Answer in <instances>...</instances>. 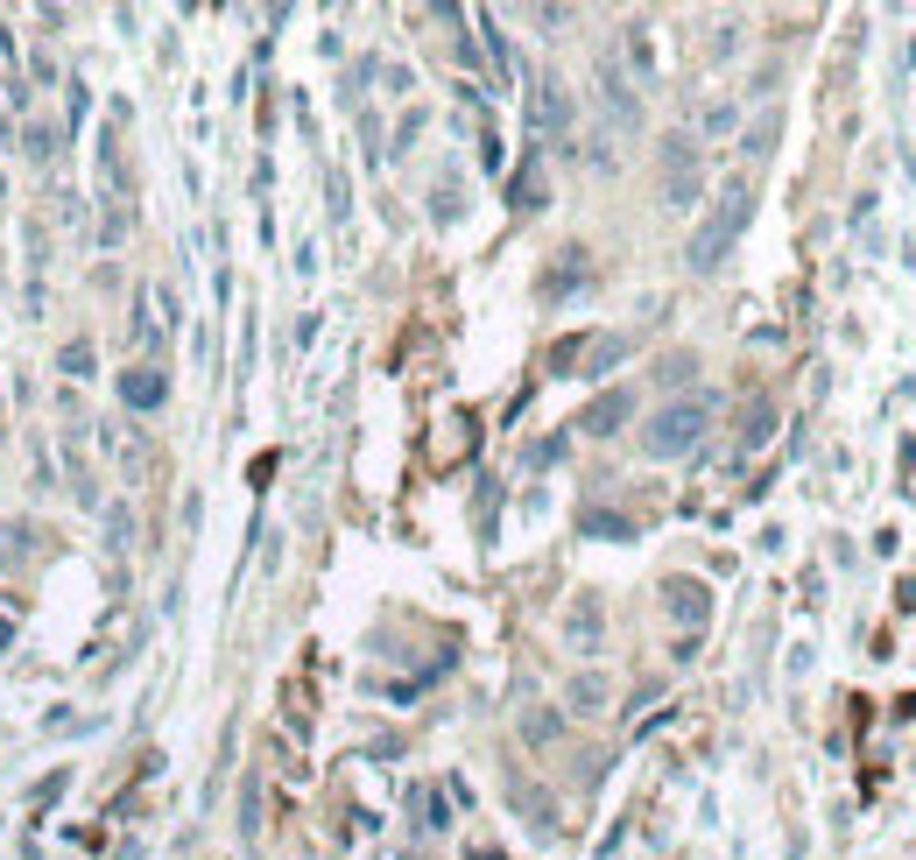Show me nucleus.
I'll use <instances>...</instances> for the list:
<instances>
[{
    "label": "nucleus",
    "instance_id": "f257e3e1",
    "mask_svg": "<svg viewBox=\"0 0 916 860\" xmlns=\"http://www.w3.org/2000/svg\"><path fill=\"white\" fill-rule=\"evenodd\" d=\"M747 219H755V184H747V176H733V184H726V191H719V198H712V212L698 219V233H691L684 261H691V269H698V275H712L719 261L733 255V241H741V233H747Z\"/></svg>",
    "mask_w": 916,
    "mask_h": 860
},
{
    "label": "nucleus",
    "instance_id": "f03ea898",
    "mask_svg": "<svg viewBox=\"0 0 916 860\" xmlns=\"http://www.w3.org/2000/svg\"><path fill=\"white\" fill-rule=\"evenodd\" d=\"M712 417H719L712 395H677V403H663L649 423H642V452L649 458H684L691 444L712 430Z\"/></svg>",
    "mask_w": 916,
    "mask_h": 860
},
{
    "label": "nucleus",
    "instance_id": "7ed1b4c3",
    "mask_svg": "<svg viewBox=\"0 0 916 860\" xmlns=\"http://www.w3.org/2000/svg\"><path fill=\"white\" fill-rule=\"evenodd\" d=\"M698 191H705L698 142H691V135H670V142H663V205H670V212H684V205H698Z\"/></svg>",
    "mask_w": 916,
    "mask_h": 860
},
{
    "label": "nucleus",
    "instance_id": "20e7f679",
    "mask_svg": "<svg viewBox=\"0 0 916 860\" xmlns=\"http://www.w3.org/2000/svg\"><path fill=\"white\" fill-rule=\"evenodd\" d=\"M529 121H536V135H572V93H564V78H536L529 85Z\"/></svg>",
    "mask_w": 916,
    "mask_h": 860
},
{
    "label": "nucleus",
    "instance_id": "39448f33",
    "mask_svg": "<svg viewBox=\"0 0 916 860\" xmlns=\"http://www.w3.org/2000/svg\"><path fill=\"white\" fill-rule=\"evenodd\" d=\"M663 614L677 621L684 635H698L705 621H712V592H705V578H670V586H663Z\"/></svg>",
    "mask_w": 916,
    "mask_h": 860
},
{
    "label": "nucleus",
    "instance_id": "423d86ee",
    "mask_svg": "<svg viewBox=\"0 0 916 860\" xmlns=\"http://www.w3.org/2000/svg\"><path fill=\"white\" fill-rule=\"evenodd\" d=\"M599 107H607V121L621 127V135H642V99L613 64H599Z\"/></svg>",
    "mask_w": 916,
    "mask_h": 860
},
{
    "label": "nucleus",
    "instance_id": "0eeeda50",
    "mask_svg": "<svg viewBox=\"0 0 916 860\" xmlns=\"http://www.w3.org/2000/svg\"><path fill=\"white\" fill-rule=\"evenodd\" d=\"M627 409H635V389H607L593 409L578 417V430H593V438H613V430L627 423Z\"/></svg>",
    "mask_w": 916,
    "mask_h": 860
},
{
    "label": "nucleus",
    "instance_id": "6e6552de",
    "mask_svg": "<svg viewBox=\"0 0 916 860\" xmlns=\"http://www.w3.org/2000/svg\"><path fill=\"white\" fill-rule=\"evenodd\" d=\"M599 628H607L599 600H593V592H578V600H572V614H564V642H572V649H599Z\"/></svg>",
    "mask_w": 916,
    "mask_h": 860
},
{
    "label": "nucleus",
    "instance_id": "1a4fd4ad",
    "mask_svg": "<svg viewBox=\"0 0 916 860\" xmlns=\"http://www.w3.org/2000/svg\"><path fill=\"white\" fill-rule=\"evenodd\" d=\"M162 395H170L162 367H127V374H120V403H127V409H156Z\"/></svg>",
    "mask_w": 916,
    "mask_h": 860
},
{
    "label": "nucleus",
    "instance_id": "9d476101",
    "mask_svg": "<svg viewBox=\"0 0 916 860\" xmlns=\"http://www.w3.org/2000/svg\"><path fill=\"white\" fill-rule=\"evenodd\" d=\"M585 275H593V255H585V247H564V261L544 275V296H572Z\"/></svg>",
    "mask_w": 916,
    "mask_h": 860
},
{
    "label": "nucleus",
    "instance_id": "9b49d317",
    "mask_svg": "<svg viewBox=\"0 0 916 860\" xmlns=\"http://www.w3.org/2000/svg\"><path fill=\"white\" fill-rule=\"evenodd\" d=\"M508 205H515V212H536V205H544V162H522L515 170V184H508Z\"/></svg>",
    "mask_w": 916,
    "mask_h": 860
},
{
    "label": "nucleus",
    "instance_id": "f8f14e48",
    "mask_svg": "<svg viewBox=\"0 0 916 860\" xmlns=\"http://www.w3.org/2000/svg\"><path fill=\"white\" fill-rule=\"evenodd\" d=\"M572 713H607V677H572Z\"/></svg>",
    "mask_w": 916,
    "mask_h": 860
},
{
    "label": "nucleus",
    "instance_id": "ddd939ff",
    "mask_svg": "<svg viewBox=\"0 0 916 860\" xmlns=\"http://www.w3.org/2000/svg\"><path fill=\"white\" fill-rule=\"evenodd\" d=\"M585 537H607V543H627V537H635V523H627V515H607V508H593V515H585Z\"/></svg>",
    "mask_w": 916,
    "mask_h": 860
},
{
    "label": "nucleus",
    "instance_id": "4468645a",
    "mask_svg": "<svg viewBox=\"0 0 916 860\" xmlns=\"http://www.w3.org/2000/svg\"><path fill=\"white\" fill-rule=\"evenodd\" d=\"M775 135H783V113L769 107V113H761L755 127H747V142H741V148H747V156H769V148H775Z\"/></svg>",
    "mask_w": 916,
    "mask_h": 860
},
{
    "label": "nucleus",
    "instance_id": "2eb2a0df",
    "mask_svg": "<svg viewBox=\"0 0 916 860\" xmlns=\"http://www.w3.org/2000/svg\"><path fill=\"white\" fill-rule=\"evenodd\" d=\"M99 176H107L113 198H127V162H120V142H99Z\"/></svg>",
    "mask_w": 916,
    "mask_h": 860
},
{
    "label": "nucleus",
    "instance_id": "dca6fc26",
    "mask_svg": "<svg viewBox=\"0 0 916 860\" xmlns=\"http://www.w3.org/2000/svg\"><path fill=\"white\" fill-rule=\"evenodd\" d=\"M769 430H775V409H769V403H755V409H747V423H741V444L755 452V444H769Z\"/></svg>",
    "mask_w": 916,
    "mask_h": 860
},
{
    "label": "nucleus",
    "instance_id": "f3484780",
    "mask_svg": "<svg viewBox=\"0 0 916 860\" xmlns=\"http://www.w3.org/2000/svg\"><path fill=\"white\" fill-rule=\"evenodd\" d=\"M522 734H529L536 748H550V740H558V713H550V705H536V713H522Z\"/></svg>",
    "mask_w": 916,
    "mask_h": 860
},
{
    "label": "nucleus",
    "instance_id": "a211bd4d",
    "mask_svg": "<svg viewBox=\"0 0 916 860\" xmlns=\"http://www.w3.org/2000/svg\"><path fill=\"white\" fill-rule=\"evenodd\" d=\"M627 57H635V71H642V78H656V50H649V28H627Z\"/></svg>",
    "mask_w": 916,
    "mask_h": 860
},
{
    "label": "nucleus",
    "instance_id": "6ab92c4d",
    "mask_svg": "<svg viewBox=\"0 0 916 860\" xmlns=\"http://www.w3.org/2000/svg\"><path fill=\"white\" fill-rule=\"evenodd\" d=\"M578 360H585V339H558V346H550V367H558V374H578Z\"/></svg>",
    "mask_w": 916,
    "mask_h": 860
},
{
    "label": "nucleus",
    "instance_id": "aec40b11",
    "mask_svg": "<svg viewBox=\"0 0 916 860\" xmlns=\"http://www.w3.org/2000/svg\"><path fill=\"white\" fill-rule=\"evenodd\" d=\"M64 783H71V776H64V769H57V776H42V783H36V790H28V804H36V811H50V804H57V797H64Z\"/></svg>",
    "mask_w": 916,
    "mask_h": 860
},
{
    "label": "nucleus",
    "instance_id": "412c9836",
    "mask_svg": "<svg viewBox=\"0 0 916 860\" xmlns=\"http://www.w3.org/2000/svg\"><path fill=\"white\" fill-rule=\"evenodd\" d=\"M698 127H705V135H733V107H726V99H719V107H705Z\"/></svg>",
    "mask_w": 916,
    "mask_h": 860
},
{
    "label": "nucleus",
    "instance_id": "4be33fe9",
    "mask_svg": "<svg viewBox=\"0 0 916 860\" xmlns=\"http://www.w3.org/2000/svg\"><path fill=\"white\" fill-rule=\"evenodd\" d=\"M416 811H424L430 833H438V825H452V819H444V797H438V790H416Z\"/></svg>",
    "mask_w": 916,
    "mask_h": 860
},
{
    "label": "nucleus",
    "instance_id": "5701e85b",
    "mask_svg": "<svg viewBox=\"0 0 916 860\" xmlns=\"http://www.w3.org/2000/svg\"><path fill=\"white\" fill-rule=\"evenodd\" d=\"M22 537H28L22 523H0V565H14V557H22Z\"/></svg>",
    "mask_w": 916,
    "mask_h": 860
},
{
    "label": "nucleus",
    "instance_id": "b1692460",
    "mask_svg": "<svg viewBox=\"0 0 916 860\" xmlns=\"http://www.w3.org/2000/svg\"><path fill=\"white\" fill-rule=\"evenodd\" d=\"M22 148H28L36 162H50V148H57V142H50V127H28V135H22Z\"/></svg>",
    "mask_w": 916,
    "mask_h": 860
},
{
    "label": "nucleus",
    "instance_id": "393cba45",
    "mask_svg": "<svg viewBox=\"0 0 916 860\" xmlns=\"http://www.w3.org/2000/svg\"><path fill=\"white\" fill-rule=\"evenodd\" d=\"M64 374H93V346H64Z\"/></svg>",
    "mask_w": 916,
    "mask_h": 860
}]
</instances>
